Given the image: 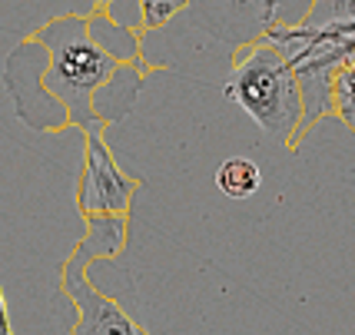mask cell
Here are the masks:
<instances>
[{
  "instance_id": "obj_1",
  "label": "cell",
  "mask_w": 355,
  "mask_h": 335,
  "mask_svg": "<svg viewBox=\"0 0 355 335\" xmlns=\"http://www.w3.org/2000/svg\"><path fill=\"white\" fill-rule=\"evenodd\" d=\"M31 44H44L50 53L44 90L57 100V107H63L67 123L83 126V133H100L103 120L96 117V100L123 63L90 37V17H57L31 33Z\"/></svg>"
},
{
  "instance_id": "obj_2",
  "label": "cell",
  "mask_w": 355,
  "mask_h": 335,
  "mask_svg": "<svg viewBox=\"0 0 355 335\" xmlns=\"http://www.w3.org/2000/svg\"><path fill=\"white\" fill-rule=\"evenodd\" d=\"M226 100L246 110L249 120L263 130L266 137L279 139L282 146L299 150L302 143V90L293 67L276 46L252 44L232 50V76L226 83Z\"/></svg>"
},
{
  "instance_id": "obj_3",
  "label": "cell",
  "mask_w": 355,
  "mask_h": 335,
  "mask_svg": "<svg viewBox=\"0 0 355 335\" xmlns=\"http://www.w3.org/2000/svg\"><path fill=\"white\" fill-rule=\"evenodd\" d=\"M126 243V216H90L87 219V236L73 246L70 259L63 262L60 289L73 302L77 319L73 335H150L116 299L93 289L90 269L93 259L100 256H116Z\"/></svg>"
},
{
  "instance_id": "obj_4",
  "label": "cell",
  "mask_w": 355,
  "mask_h": 335,
  "mask_svg": "<svg viewBox=\"0 0 355 335\" xmlns=\"http://www.w3.org/2000/svg\"><path fill=\"white\" fill-rule=\"evenodd\" d=\"M312 0H186L193 24L232 50L259 44L276 27H299Z\"/></svg>"
},
{
  "instance_id": "obj_5",
  "label": "cell",
  "mask_w": 355,
  "mask_h": 335,
  "mask_svg": "<svg viewBox=\"0 0 355 335\" xmlns=\"http://www.w3.org/2000/svg\"><path fill=\"white\" fill-rule=\"evenodd\" d=\"M139 180L126 176L120 163L113 160L107 139L100 133H87L83 150V173L77 183V206L83 219L90 216H126L130 203L137 196Z\"/></svg>"
},
{
  "instance_id": "obj_6",
  "label": "cell",
  "mask_w": 355,
  "mask_h": 335,
  "mask_svg": "<svg viewBox=\"0 0 355 335\" xmlns=\"http://www.w3.org/2000/svg\"><path fill=\"white\" fill-rule=\"evenodd\" d=\"M216 186L223 196L249 199L252 193H259V186H263V169L256 166L252 160H246V156H232L226 163H219Z\"/></svg>"
},
{
  "instance_id": "obj_7",
  "label": "cell",
  "mask_w": 355,
  "mask_h": 335,
  "mask_svg": "<svg viewBox=\"0 0 355 335\" xmlns=\"http://www.w3.org/2000/svg\"><path fill=\"white\" fill-rule=\"evenodd\" d=\"M332 117H339L355 133V50L345 57L332 80Z\"/></svg>"
},
{
  "instance_id": "obj_8",
  "label": "cell",
  "mask_w": 355,
  "mask_h": 335,
  "mask_svg": "<svg viewBox=\"0 0 355 335\" xmlns=\"http://www.w3.org/2000/svg\"><path fill=\"white\" fill-rule=\"evenodd\" d=\"M306 27H339L355 33V0H312Z\"/></svg>"
},
{
  "instance_id": "obj_9",
  "label": "cell",
  "mask_w": 355,
  "mask_h": 335,
  "mask_svg": "<svg viewBox=\"0 0 355 335\" xmlns=\"http://www.w3.org/2000/svg\"><path fill=\"white\" fill-rule=\"evenodd\" d=\"M176 14H186V0H139V20H143V31L166 27Z\"/></svg>"
},
{
  "instance_id": "obj_10",
  "label": "cell",
  "mask_w": 355,
  "mask_h": 335,
  "mask_svg": "<svg viewBox=\"0 0 355 335\" xmlns=\"http://www.w3.org/2000/svg\"><path fill=\"white\" fill-rule=\"evenodd\" d=\"M0 335H14V325H10V312H7V299H3V289H0Z\"/></svg>"
},
{
  "instance_id": "obj_11",
  "label": "cell",
  "mask_w": 355,
  "mask_h": 335,
  "mask_svg": "<svg viewBox=\"0 0 355 335\" xmlns=\"http://www.w3.org/2000/svg\"><path fill=\"white\" fill-rule=\"evenodd\" d=\"M96 3H100V7H107V10H110V7H113L116 0H96Z\"/></svg>"
}]
</instances>
